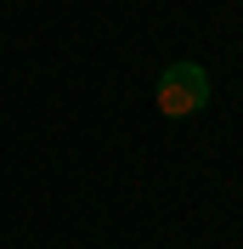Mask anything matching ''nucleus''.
Here are the masks:
<instances>
[{
    "instance_id": "nucleus-1",
    "label": "nucleus",
    "mask_w": 243,
    "mask_h": 249,
    "mask_svg": "<svg viewBox=\"0 0 243 249\" xmlns=\"http://www.w3.org/2000/svg\"><path fill=\"white\" fill-rule=\"evenodd\" d=\"M158 113L170 119H192V113L209 108V74H204V62H170L164 74H158Z\"/></svg>"
}]
</instances>
